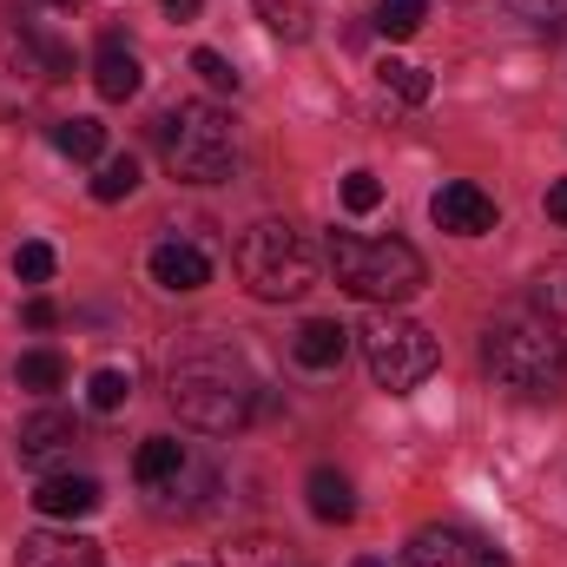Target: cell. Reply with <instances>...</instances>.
<instances>
[{"mask_svg":"<svg viewBox=\"0 0 567 567\" xmlns=\"http://www.w3.org/2000/svg\"><path fill=\"white\" fill-rule=\"evenodd\" d=\"M258 13H265V27L284 33V40H303L310 33V7L303 0H258Z\"/></svg>","mask_w":567,"mask_h":567,"instance_id":"obj_24","label":"cell"},{"mask_svg":"<svg viewBox=\"0 0 567 567\" xmlns=\"http://www.w3.org/2000/svg\"><path fill=\"white\" fill-rule=\"evenodd\" d=\"M548 218L567 225V178H561V185H548Z\"/></svg>","mask_w":567,"mask_h":567,"instance_id":"obj_32","label":"cell"},{"mask_svg":"<svg viewBox=\"0 0 567 567\" xmlns=\"http://www.w3.org/2000/svg\"><path fill=\"white\" fill-rule=\"evenodd\" d=\"M106 502V488L93 482V475H47L40 488H33V508L47 515V522H80V515H93Z\"/></svg>","mask_w":567,"mask_h":567,"instance_id":"obj_12","label":"cell"},{"mask_svg":"<svg viewBox=\"0 0 567 567\" xmlns=\"http://www.w3.org/2000/svg\"><path fill=\"white\" fill-rule=\"evenodd\" d=\"M73 442H80V423L66 416V410H40V416H27V423L13 429V455H20V468H53V462H66L73 455Z\"/></svg>","mask_w":567,"mask_h":567,"instance_id":"obj_9","label":"cell"},{"mask_svg":"<svg viewBox=\"0 0 567 567\" xmlns=\"http://www.w3.org/2000/svg\"><path fill=\"white\" fill-rule=\"evenodd\" d=\"M343 205H350L357 218H363V212H377V205H383V185H377V172H350V178H343Z\"/></svg>","mask_w":567,"mask_h":567,"instance_id":"obj_29","label":"cell"},{"mask_svg":"<svg viewBox=\"0 0 567 567\" xmlns=\"http://www.w3.org/2000/svg\"><path fill=\"white\" fill-rule=\"evenodd\" d=\"M330 271L363 303H403L423 290V251L403 238H363V231H330Z\"/></svg>","mask_w":567,"mask_h":567,"instance_id":"obj_3","label":"cell"},{"mask_svg":"<svg viewBox=\"0 0 567 567\" xmlns=\"http://www.w3.org/2000/svg\"><path fill=\"white\" fill-rule=\"evenodd\" d=\"M231 265H238L245 290H251V297H265V303H290V297H303V290L317 284V265H310L303 238H297L284 218H265V225H251V231L238 238Z\"/></svg>","mask_w":567,"mask_h":567,"instance_id":"obj_5","label":"cell"},{"mask_svg":"<svg viewBox=\"0 0 567 567\" xmlns=\"http://www.w3.org/2000/svg\"><path fill=\"white\" fill-rule=\"evenodd\" d=\"M377 80H383V93H396V100H410V106H423L429 100V73L423 66H410V60H383Z\"/></svg>","mask_w":567,"mask_h":567,"instance_id":"obj_22","label":"cell"},{"mask_svg":"<svg viewBox=\"0 0 567 567\" xmlns=\"http://www.w3.org/2000/svg\"><path fill=\"white\" fill-rule=\"evenodd\" d=\"M165 396H172V410H178L192 429L231 435V429H245V416H251L258 383H251L245 357H238L225 337L192 330V337L172 350V363H165Z\"/></svg>","mask_w":567,"mask_h":567,"instance_id":"obj_1","label":"cell"},{"mask_svg":"<svg viewBox=\"0 0 567 567\" xmlns=\"http://www.w3.org/2000/svg\"><path fill=\"white\" fill-rule=\"evenodd\" d=\"M133 192H140V158H133V152L100 158V172H93V198H100V205H120V198H133Z\"/></svg>","mask_w":567,"mask_h":567,"instance_id":"obj_18","label":"cell"},{"mask_svg":"<svg viewBox=\"0 0 567 567\" xmlns=\"http://www.w3.org/2000/svg\"><path fill=\"white\" fill-rule=\"evenodd\" d=\"M20 567H100V542H86L73 528H40L20 542Z\"/></svg>","mask_w":567,"mask_h":567,"instance_id":"obj_13","label":"cell"},{"mask_svg":"<svg viewBox=\"0 0 567 567\" xmlns=\"http://www.w3.org/2000/svg\"><path fill=\"white\" fill-rule=\"evenodd\" d=\"M47 7H73V0H47Z\"/></svg>","mask_w":567,"mask_h":567,"instance_id":"obj_33","label":"cell"},{"mask_svg":"<svg viewBox=\"0 0 567 567\" xmlns=\"http://www.w3.org/2000/svg\"><path fill=\"white\" fill-rule=\"evenodd\" d=\"M482 363H488V377H495L502 390H515V396H555L567 383V337H561L555 317L515 310V317L488 323Z\"/></svg>","mask_w":567,"mask_h":567,"instance_id":"obj_2","label":"cell"},{"mask_svg":"<svg viewBox=\"0 0 567 567\" xmlns=\"http://www.w3.org/2000/svg\"><path fill=\"white\" fill-rule=\"evenodd\" d=\"M290 350H297V363H303V370H337V363H343V350H350V330H343V323H330V317H310V323L297 330V343H290Z\"/></svg>","mask_w":567,"mask_h":567,"instance_id":"obj_16","label":"cell"},{"mask_svg":"<svg viewBox=\"0 0 567 567\" xmlns=\"http://www.w3.org/2000/svg\"><path fill=\"white\" fill-rule=\"evenodd\" d=\"M158 7H165L172 20H198V13H205V0H158Z\"/></svg>","mask_w":567,"mask_h":567,"instance_id":"obj_31","label":"cell"},{"mask_svg":"<svg viewBox=\"0 0 567 567\" xmlns=\"http://www.w3.org/2000/svg\"><path fill=\"white\" fill-rule=\"evenodd\" d=\"M20 317H27V323H33V330H53V323H60V310H53V303H47V297H33V303H27V310H20Z\"/></svg>","mask_w":567,"mask_h":567,"instance_id":"obj_30","label":"cell"},{"mask_svg":"<svg viewBox=\"0 0 567 567\" xmlns=\"http://www.w3.org/2000/svg\"><path fill=\"white\" fill-rule=\"evenodd\" d=\"M429 212H435V225L455 231V238H482V231H495V198H488L482 185H468V178L442 185V192L429 198Z\"/></svg>","mask_w":567,"mask_h":567,"instance_id":"obj_10","label":"cell"},{"mask_svg":"<svg viewBox=\"0 0 567 567\" xmlns=\"http://www.w3.org/2000/svg\"><path fill=\"white\" fill-rule=\"evenodd\" d=\"M47 80H53V73H47V60H40V40H27V33H7V40H0V113H20V106H33Z\"/></svg>","mask_w":567,"mask_h":567,"instance_id":"obj_8","label":"cell"},{"mask_svg":"<svg viewBox=\"0 0 567 567\" xmlns=\"http://www.w3.org/2000/svg\"><path fill=\"white\" fill-rule=\"evenodd\" d=\"M93 86H100V100H133L145 86V66L133 47H120L113 33L100 40V53H93Z\"/></svg>","mask_w":567,"mask_h":567,"instance_id":"obj_15","label":"cell"},{"mask_svg":"<svg viewBox=\"0 0 567 567\" xmlns=\"http://www.w3.org/2000/svg\"><path fill=\"white\" fill-rule=\"evenodd\" d=\"M303 495H310V515H317V522H337V528H343V522L357 515V488H350L343 468H310V488H303Z\"/></svg>","mask_w":567,"mask_h":567,"instance_id":"obj_17","label":"cell"},{"mask_svg":"<svg viewBox=\"0 0 567 567\" xmlns=\"http://www.w3.org/2000/svg\"><path fill=\"white\" fill-rule=\"evenodd\" d=\"M363 357H370V377H377L390 396L423 390L429 377L442 370V343L429 337L416 317H390V310H377V317L363 323Z\"/></svg>","mask_w":567,"mask_h":567,"instance_id":"obj_6","label":"cell"},{"mask_svg":"<svg viewBox=\"0 0 567 567\" xmlns=\"http://www.w3.org/2000/svg\"><path fill=\"white\" fill-rule=\"evenodd\" d=\"M357 567H383V561H357Z\"/></svg>","mask_w":567,"mask_h":567,"instance_id":"obj_34","label":"cell"},{"mask_svg":"<svg viewBox=\"0 0 567 567\" xmlns=\"http://www.w3.org/2000/svg\"><path fill=\"white\" fill-rule=\"evenodd\" d=\"M535 297H542V317H555V323H567V258H555V265L542 271V284H535Z\"/></svg>","mask_w":567,"mask_h":567,"instance_id":"obj_26","label":"cell"},{"mask_svg":"<svg viewBox=\"0 0 567 567\" xmlns=\"http://www.w3.org/2000/svg\"><path fill=\"white\" fill-rule=\"evenodd\" d=\"M515 20H528L535 33H561V20H567V0H502Z\"/></svg>","mask_w":567,"mask_h":567,"instance_id":"obj_25","label":"cell"},{"mask_svg":"<svg viewBox=\"0 0 567 567\" xmlns=\"http://www.w3.org/2000/svg\"><path fill=\"white\" fill-rule=\"evenodd\" d=\"M145 271H152V284H158V290L192 297V290H205V284H212V258H205L192 238H165V245H152Z\"/></svg>","mask_w":567,"mask_h":567,"instance_id":"obj_11","label":"cell"},{"mask_svg":"<svg viewBox=\"0 0 567 567\" xmlns=\"http://www.w3.org/2000/svg\"><path fill=\"white\" fill-rule=\"evenodd\" d=\"M192 468V455H185V442H172V435H145L140 455H133V475H140L145 495H178V475Z\"/></svg>","mask_w":567,"mask_h":567,"instance_id":"obj_14","label":"cell"},{"mask_svg":"<svg viewBox=\"0 0 567 567\" xmlns=\"http://www.w3.org/2000/svg\"><path fill=\"white\" fill-rule=\"evenodd\" d=\"M126 396H133V377H126V370H93V383H86V403H93L100 416L126 410Z\"/></svg>","mask_w":567,"mask_h":567,"instance_id":"obj_23","label":"cell"},{"mask_svg":"<svg viewBox=\"0 0 567 567\" xmlns=\"http://www.w3.org/2000/svg\"><path fill=\"white\" fill-rule=\"evenodd\" d=\"M13 377H20V390H40V396H53V390L66 383V357H60V350H27Z\"/></svg>","mask_w":567,"mask_h":567,"instance_id":"obj_20","label":"cell"},{"mask_svg":"<svg viewBox=\"0 0 567 567\" xmlns=\"http://www.w3.org/2000/svg\"><path fill=\"white\" fill-rule=\"evenodd\" d=\"M403 567H508L502 548H488L475 528H423L410 542Z\"/></svg>","mask_w":567,"mask_h":567,"instance_id":"obj_7","label":"cell"},{"mask_svg":"<svg viewBox=\"0 0 567 567\" xmlns=\"http://www.w3.org/2000/svg\"><path fill=\"white\" fill-rule=\"evenodd\" d=\"M192 73H198L212 93H238V73H231V60H225V53H212V47H198V53H192Z\"/></svg>","mask_w":567,"mask_h":567,"instance_id":"obj_28","label":"cell"},{"mask_svg":"<svg viewBox=\"0 0 567 567\" xmlns=\"http://www.w3.org/2000/svg\"><path fill=\"white\" fill-rule=\"evenodd\" d=\"M429 20V0H377V33L383 40H416Z\"/></svg>","mask_w":567,"mask_h":567,"instance_id":"obj_19","label":"cell"},{"mask_svg":"<svg viewBox=\"0 0 567 567\" xmlns=\"http://www.w3.org/2000/svg\"><path fill=\"white\" fill-rule=\"evenodd\" d=\"M53 145H60L66 158H80V165H86V158H100V152H106V126H100V120H60V126H53Z\"/></svg>","mask_w":567,"mask_h":567,"instance_id":"obj_21","label":"cell"},{"mask_svg":"<svg viewBox=\"0 0 567 567\" xmlns=\"http://www.w3.org/2000/svg\"><path fill=\"white\" fill-rule=\"evenodd\" d=\"M158 152H165L172 178H185V185H218V178L231 172V158H238V126H231V113L192 100V106H178V113L158 120Z\"/></svg>","mask_w":567,"mask_h":567,"instance_id":"obj_4","label":"cell"},{"mask_svg":"<svg viewBox=\"0 0 567 567\" xmlns=\"http://www.w3.org/2000/svg\"><path fill=\"white\" fill-rule=\"evenodd\" d=\"M13 278H20V284H47V278H53V245L27 238V245L13 251Z\"/></svg>","mask_w":567,"mask_h":567,"instance_id":"obj_27","label":"cell"}]
</instances>
